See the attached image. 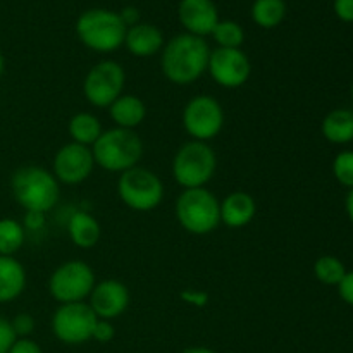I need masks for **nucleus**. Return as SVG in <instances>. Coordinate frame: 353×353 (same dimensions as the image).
<instances>
[{"label": "nucleus", "instance_id": "obj_1", "mask_svg": "<svg viewBox=\"0 0 353 353\" xmlns=\"http://www.w3.org/2000/svg\"><path fill=\"white\" fill-rule=\"evenodd\" d=\"M210 50L205 38L190 33L176 34L161 50L162 74L172 85H192L207 72Z\"/></svg>", "mask_w": 353, "mask_h": 353}, {"label": "nucleus", "instance_id": "obj_2", "mask_svg": "<svg viewBox=\"0 0 353 353\" xmlns=\"http://www.w3.org/2000/svg\"><path fill=\"white\" fill-rule=\"evenodd\" d=\"M10 193L24 212L47 214L61 199V185L52 171L30 164L12 172Z\"/></svg>", "mask_w": 353, "mask_h": 353}, {"label": "nucleus", "instance_id": "obj_3", "mask_svg": "<svg viewBox=\"0 0 353 353\" xmlns=\"http://www.w3.org/2000/svg\"><path fill=\"white\" fill-rule=\"evenodd\" d=\"M95 165L107 172H123L137 168L143 157V141L134 130L110 128L102 131L92 147Z\"/></svg>", "mask_w": 353, "mask_h": 353}, {"label": "nucleus", "instance_id": "obj_4", "mask_svg": "<svg viewBox=\"0 0 353 353\" xmlns=\"http://www.w3.org/2000/svg\"><path fill=\"white\" fill-rule=\"evenodd\" d=\"M126 30L119 12L103 7L85 10L79 14L74 24L78 40L86 48L99 54H109L123 47Z\"/></svg>", "mask_w": 353, "mask_h": 353}, {"label": "nucleus", "instance_id": "obj_5", "mask_svg": "<svg viewBox=\"0 0 353 353\" xmlns=\"http://www.w3.org/2000/svg\"><path fill=\"white\" fill-rule=\"evenodd\" d=\"M217 169V155L205 141L190 140L176 150L171 172L183 190L205 188Z\"/></svg>", "mask_w": 353, "mask_h": 353}, {"label": "nucleus", "instance_id": "obj_6", "mask_svg": "<svg viewBox=\"0 0 353 353\" xmlns=\"http://www.w3.org/2000/svg\"><path fill=\"white\" fill-rule=\"evenodd\" d=\"M221 200L207 188L183 190L174 205L176 219L193 236L210 234L221 224Z\"/></svg>", "mask_w": 353, "mask_h": 353}, {"label": "nucleus", "instance_id": "obj_7", "mask_svg": "<svg viewBox=\"0 0 353 353\" xmlns=\"http://www.w3.org/2000/svg\"><path fill=\"white\" fill-rule=\"evenodd\" d=\"M117 195L128 209L134 212H150L164 200V183L154 171L137 165L119 174Z\"/></svg>", "mask_w": 353, "mask_h": 353}, {"label": "nucleus", "instance_id": "obj_8", "mask_svg": "<svg viewBox=\"0 0 353 353\" xmlns=\"http://www.w3.org/2000/svg\"><path fill=\"white\" fill-rule=\"evenodd\" d=\"M97 285L95 271L83 261H65L48 278V293L59 305L85 302Z\"/></svg>", "mask_w": 353, "mask_h": 353}, {"label": "nucleus", "instance_id": "obj_9", "mask_svg": "<svg viewBox=\"0 0 353 353\" xmlns=\"http://www.w3.org/2000/svg\"><path fill=\"white\" fill-rule=\"evenodd\" d=\"M124 85L126 72L123 65L112 59H105L88 69L83 79V95L90 105L109 109L110 103L123 95Z\"/></svg>", "mask_w": 353, "mask_h": 353}, {"label": "nucleus", "instance_id": "obj_10", "mask_svg": "<svg viewBox=\"0 0 353 353\" xmlns=\"http://www.w3.org/2000/svg\"><path fill=\"white\" fill-rule=\"evenodd\" d=\"M224 109L217 99L210 95H196L186 102L181 123L192 140L209 143L224 128Z\"/></svg>", "mask_w": 353, "mask_h": 353}, {"label": "nucleus", "instance_id": "obj_11", "mask_svg": "<svg viewBox=\"0 0 353 353\" xmlns=\"http://www.w3.org/2000/svg\"><path fill=\"white\" fill-rule=\"evenodd\" d=\"M97 319L99 317L95 316L88 302L62 303L52 316L50 330L61 343L78 347L92 340Z\"/></svg>", "mask_w": 353, "mask_h": 353}, {"label": "nucleus", "instance_id": "obj_12", "mask_svg": "<svg viewBox=\"0 0 353 353\" xmlns=\"http://www.w3.org/2000/svg\"><path fill=\"white\" fill-rule=\"evenodd\" d=\"M207 72L221 88H241L250 79L252 62L241 48H221L210 50Z\"/></svg>", "mask_w": 353, "mask_h": 353}, {"label": "nucleus", "instance_id": "obj_13", "mask_svg": "<svg viewBox=\"0 0 353 353\" xmlns=\"http://www.w3.org/2000/svg\"><path fill=\"white\" fill-rule=\"evenodd\" d=\"M95 161H93L92 148L71 141L55 152L52 162V174L59 185L76 186L85 183L92 176Z\"/></svg>", "mask_w": 353, "mask_h": 353}, {"label": "nucleus", "instance_id": "obj_14", "mask_svg": "<svg viewBox=\"0 0 353 353\" xmlns=\"http://www.w3.org/2000/svg\"><path fill=\"white\" fill-rule=\"evenodd\" d=\"M130 290L117 279H103L93 286L88 305L99 319L114 321L123 316L130 307Z\"/></svg>", "mask_w": 353, "mask_h": 353}, {"label": "nucleus", "instance_id": "obj_15", "mask_svg": "<svg viewBox=\"0 0 353 353\" xmlns=\"http://www.w3.org/2000/svg\"><path fill=\"white\" fill-rule=\"evenodd\" d=\"M178 19L185 33L205 38L210 37L221 17L214 0H179Z\"/></svg>", "mask_w": 353, "mask_h": 353}, {"label": "nucleus", "instance_id": "obj_16", "mask_svg": "<svg viewBox=\"0 0 353 353\" xmlns=\"http://www.w3.org/2000/svg\"><path fill=\"white\" fill-rule=\"evenodd\" d=\"M164 43V33L155 24L140 21L126 30L123 47H126V50L134 57L147 59L154 57L155 54H161Z\"/></svg>", "mask_w": 353, "mask_h": 353}, {"label": "nucleus", "instance_id": "obj_17", "mask_svg": "<svg viewBox=\"0 0 353 353\" xmlns=\"http://www.w3.org/2000/svg\"><path fill=\"white\" fill-rule=\"evenodd\" d=\"M221 223L231 230H240L248 226L257 214V203L255 199L247 192H231L230 195L221 200L219 205Z\"/></svg>", "mask_w": 353, "mask_h": 353}, {"label": "nucleus", "instance_id": "obj_18", "mask_svg": "<svg viewBox=\"0 0 353 353\" xmlns=\"http://www.w3.org/2000/svg\"><path fill=\"white\" fill-rule=\"evenodd\" d=\"M26 269L16 257L0 255V305L14 302L26 290Z\"/></svg>", "mask_w": 353, "mask_h": 353}, {"label": "nucleus", "instance_id": "obj_19", "mask_svg": "<svg viewBox=\"0 0 353 353\" xmlns=\"http://www.w3.org/2000/svg\"><path fill=\"white\" fill-rule=\"evenodd\" d=\"M109 116L116 128L137 130L147 117V105L137 95H121L109 107Z\"/></svg>", "mask_w": 353, "mask_h": 353}, {"label": "nucleus", "instance_id": "obj_20", "mask_svg": "<svg viewBox=\"0 0 353 353\" xmlns=\"http://www.w3.org/2000/svg\"><path fill=\"white\" fill-rule=\"evenodd\" d=\"M69 240L83 250H90L99 243L102 236V228L95 216L86 210H76L68 221Z\"/></svg>", "mask_w": 353, "mask_h": 353}, {"label": "nucleus", "instance_id": "obj_21", "mask_svg": "<svg viewBox=\"0 0 353 353\" xmlns=\"http://www.w3.org/2000/svg\"><path fill=\"white\" fill-rule=\"evenodd\" d=\"M321 133L330 143L347 145L353 141V110L333 109L324 116Z\"/></svg>", "mask_w": 353, "mask_h": 353}, {"label": "nucleus", "instance_id": "obj_22", "mask_svg": "<svg viewBox=\"0 0 353 353\" xmlns=\"http://www.w3.org/2000/svg\"><path fill=\"white\" fill-rule=\"evenodd\" d=\"M102 123L92 112H78L69 119L68 133L71 141L85 147H93L99 137L102 134Z\"/></svg>", "mask_w": 353, "mask_h": 353}, {"label": "nucleus", "instance_id": "obj_23", "mask_svg": "<svg viewBox=\"0 0 353 353\" xmlns=\"http://www.w3.org/2000/svg\"><path fill=\"white\" fill-rule=\"evenodd\" d=\"M288 7L285 0H254L250 17L262 30H274L285 21Z\"/></svg>", "mask_w": 353, "mask_h": 353}, {"label": "nucleus", "instance_id": "obj_24", "mask_svg": "<svg viewBox=\"0 0 353 353\" xmlns=\"http://www.w3.org/2000/svg\"><path fill=\"white\" fill-rule=\"evenodd\" d=\"M26 241V230L23 223L10 217L0 219V255L14 257Z\"/></svg>", "mask_w": 353, "mask_h": 353}, {"label": "nucleus", "instance_id": "obj_25", "mask_svg": "<svg viewBox=\"0 0 353 353\" xmlns=\"http://www.w3.org/2000/svg\"><path fill=\"white\" fill-rule=\"evenodd\" d=\"M347 274L343 261L338 259L336 255H321L314 262V276L319 283L326 286H338L341 279Z\"/></svg>", "mask_w": 353, "mask_h": 353}, {"label": "nucleus", "instance_id": "obj_26", "mask_svg": "<svg viewBox=\"0 0 353 353\" xmlns=\"http://www.w3.org/2000/svg\"><path fill=\"white\" fill-rule=\"evenodd\" d=\"M210 37L221 48H241L245 41V30L236 21L219 19Z\"/></svg>", "mask_w": 353, "mask_h": 353}, {"label": "nucleus", "instance_id": "obj_27", "mask_svg": "<svg viewBox=\"0 0 353 353\" xmlns=\"http://www.w3.org/2000/svg\"><path fill=\"white\" fill-rule=\"evenodd\" d=\"M333 176L341 186L353 188V150H343L333 159Z\"/></svg>", "mask_w": 353, "mask_h": 353}, {"label": "nucleus", "instance_id": "obj_28", "mask_svg": "<svg viewBox=\"0 0 353 353\" xmlns=\"http://www.w3.org/2000/svg\"><path fill=\"white\" fill-rule=\"evenodd\" d=\"M10 326H12L16 338H30L33 334L37 323H34V317L31 314L19 312L10 319Z\"/></svg>", "mask_w": 353, "mask_h": 353}, {"label": "nucleus", "instance_id": "obj_29", "mask_svg": "<svg viewBox=\"0 0 353 353\" xmlns=\"http://www.w3.org/2000/svg\"><path fill=\"white\" fill-rule=\"evenodd\" d=\"M116 336V327H114L112 321L105 319H97L95 327H93L92 340L97 341V343H110Z\"/></svg>", "mask_w": 353, "mask_h": 353}, {"label": "nucleus", "instance_id": "obj_30", "mask_svg": "<svg viewBox=\"0 0 353 353\" xmlns=\"http://www.w3.org/2000/svg\"><path fill=\"white\" fill-rule=\"evenodd\" d=\"M16 334H14L10 319L0 316V353H9L10 347L16 343Z\"/></svg>", "mask_w": 353, "mask_h": 353}, {"label": "nucleus", "instance_id": "obj_31", "mask_svg": "<svg viewBox=\"0 0 353 353\" xmlns=\"http://www.w3.org/2000/svg\"><path fill=\"white\" fill-rule=\"evenodd\" d=\"M336 288H338V295H340V299L343 300L347 305L353 307V269L352 271H347V274H345V278L341 279V283L336 286Z\"/></svg>", "mask_w": 353, "mask_h": 353}, {"label": "nucleus", "instance_id": "obj_32", "mask_svg": "<svg viewBox=\"0 0 353 353\" xmlns=\"http://www.w3.org/2000/svg\"><path fill=\"white\" fill-rule=\"evenodd\" d=\"M334 16L343 23H353V0H333Z\"/></svg>", "mask_w": 353, "mask_h": 353}, {"label": "nucleus", "instance_id": "obj_33", "mask_svg": "<svg viewBox=\"0 0 353 353\" xmlns=\"http://www.w3.org/2000/svg\"><path fill=\"white\" fill-rule=\"evenodd\" d=\"M9 353H43L40 345L31 338H17Z\"/></svg>", "mask_w": 353, "mask_h": 353}, {"label": "nucleus", "instance_id": "obj_34", "mask_svg": "<svg viewBox=\"0 0 353 353\" xmlns=\"http://www.w3.org/2000/svg\"><path fill=\"white\" fill-rule=\"evenodd\" d=\"M181 300L188 305L195 307H205L207 302H209V295L203 292H199V290H185L181 292Z\"/></svg>", "mask_w": 353, "mask_h": 353}, {"label": "nucleus", "instance_id": "obj_35", "mask_svg": "<svg viewBox=\"0 0 353 353\" xmlns=\"http://www.w3.org/2000/svg\"><path fill=\"white\" fill-rule=\"evenodd\" d=\"M45 214L41 212H26L24 214V219H23V226L24 230L28 231H40L43 230L45 226Z\"/></svg>", "mask_w": 353, "mask_h": 353}, {"label": "nucleus", "instance_id": "obj_36", "mask_svg": "<svg viewBox=\"0 0 353 353\" xmlns=\"http://www.w3.org/2000/svg\"><path fill=\"white\" fill-rule=\"evenodd\" d=\"M119 16L123 19V23L126 24V28L134 26V24L140 23V10L133 6H126L119 10Z\"/></svg>", "mask_w": 353, "mask_h": 353}, {"label": "nucleus", "instance_id": "obj_37", "mask_svg": "<svg viewBox=\"0 0 353 353\" xmlns=\"http://www.w3.org/2000/svg\"><path fill=\"white\" fill-rule=\"evenodd\" d=\"M345 210H347V216L350 219V223L353 224V188L348 190V195L345 199Z\"/></svg>", "mask_w": 353, "mask_h": 353}, {"label": "nucleus", "instance_id": "obj_38", "mask_svg": "<svg viewBox=\"0 0 353 353\" xmlns=\"http://www.w3.org/2000/svg\"><path fill=\"white\" fill-rule=\"evenodd\" d=\"M181 353H217V352H214L212 348H207V347H190V348H185Z\"/></svg>", "mask_w": 353, "mask_h": 353}, {"label": "nucleus", "instance_id": "obj_39", "mask_svg": "<svg viewBox=\"0 0 353 353\" xmlns=\"http://www.w3.org/2000/svg\"><path fill=\"white\" fill-rule=\"evenodd\" d=\"M3 71H6V57H3L2 50H0V78L3 76Z\"/></svg>", "mask_w": 353, "mask_h": 353}, {"label": "nucleus", "instance_id": "obj_40", "mask_svg": "<svg viewBox=\"0 0 353 353\" xmlns=\"http://www.w3.org/2000/svg\"><path fill=\"white\" fill-rule=\"evenodd\" d=\"M350 92H352V99H353V81H352V88H350Z\"/></svg>", "mask_w": 353, "mask_h": 353}]
</instances>
